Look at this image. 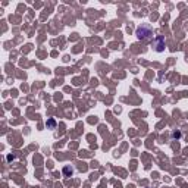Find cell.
<instances>
[{
	"label": "cell",
	"mask_w": 188,
	"mask_h": 188,
	"mask_svg": "<svg viewBox=\"0 0 188 188\" xmlns=\"http://www.w3.org/2000/svg\"><path fill=\"white\" fill-rule=\"evenodd\" d=\"M156 46H157V52H162L165 47V38L163 37H157L156 38Z\"/></svg>",
	"instance_id": "2"
},
{
	"label": "cell",
	"mask_w": 188,
	"mask_h": 188,
	"mask_svg": "<svg viewBox=\"0 0 188 188\" xmlns=\"http://www.w3.org/2000/svg\"><path fill=\"white\" fill-rule=\"evenodd\" d=\"M137 37L140 40H150L153 37V31L147 25H141V27L137 28Z\"/></svg>",
	"instance_id": "1"
},
{
	"label": "cell",
	"mask_w": 188,
	"mask_h": 188,
	"mask_svg": "<svg viewBox=\"0 0 188 188\" xmlns=\"http://www.w3.org/2000/svg\"><path fill=\"white\" fill-rule=\"evenodd\" d=\"M63 174H65L66 176H71V175L74 174V169H72V168H69V166H66V168L63 169Z\"/></svg>",
	"instance_id": "3"
},
{
	"label": "cell",
	"mask_w": 188,
	"mask_h": 188,
	"mask_svg": "<svg viewBox=\"0 0 188 188\" xmlns=\"http://www.w3.org/2000/svg\"><path fill=\"white\" fill-rule=\"evenodd\" d=\"M172 137H174V138H179V137H181V132H179V131H174V132H172Z\"/></svg>",
	"instance_id": "4"
},
{
	"label": "cell",
	"mask_w": 188,
	"mask_h": 188,
	"mask_svg": "<svg viewBox=\"0 0 188 188\" xmlns=\"http://www.w3.org/2000/svg\"><path fill=\"white\" fill-rule=\"evenodd\" d=\"M47 125H49L50 128H53V127H54V121H53V119H50L49 122H47Z\"/></svg>",
	"instance_id": "5"
}]
</instances>
